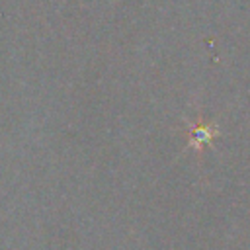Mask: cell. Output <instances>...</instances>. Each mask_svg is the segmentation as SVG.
<instances>
[{"label": "cell", "instance_id": "cell-1", "mask_svg": "<svg viewBox=\"0 0 250 250\" xmlns=\"http://www.w3.org/2000/svg\"><path fill=\"white\" fill-rule=\"evenodd\" d=\"M215 127H211V125H199V127H193L191 129V145H195V146H199L201 143H207L213 135H215Z\"/></svg>", "mask_w": 250, "mask_h": 250}]
</instances>
